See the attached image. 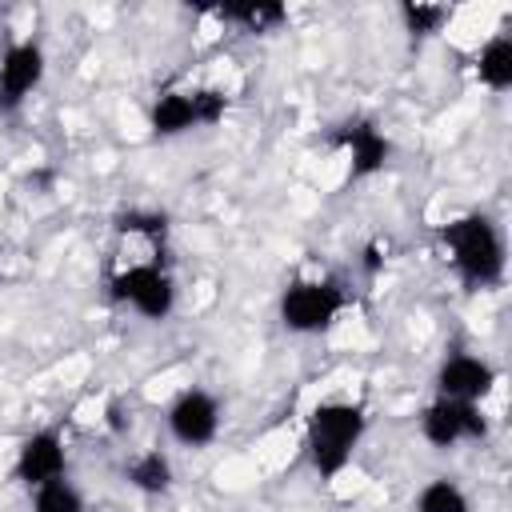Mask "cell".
Returning <instances> with one entry per match:
<instances>
[{"instance_id":"1","label":"cell","mask_w":512,"mask_h":512,"mask_svg":"<svg viewBox=\"0 0 512 512\" xmlns=\"http://www.w3.org/2000/svg\"><path fill=\"white\" fill-rule=\"evenodd\" d=\"M440 244L448 252L452 272L468 292H488L504 284L508 272V244L500 224L488 212H464L448 224H440Z\"/></svg>"},{"instance_id":"2","label":"cell","mask_w":512,"mask_h":512,"mask_svg":"<svg viewBox=\"0 0 512 512\" xmlns=\"http://www.w3.org/2000/svg\"><path fill=\"white\" fill-rule=\"evenodd\" d=\"M368 432V408L360 400H320L304 424V456L312 472L332 484L356 456Z\"/></svg>"},{"instance_id":"3","label":"cell","mask_w":512,"mask_h":512,"mask_svg":"<svg viewBox=\"0 0 512 512\" xmlns=\"http://www.w3.org/2000/svg\"><path fill=\"white\" fill-rule=\"evenodd\" d=\"M348 308V288L336 276H296L280 292V324L292 336H320L328 332L340 312Z\"/></svg>"},{"instance_id":"4","label":"cell","mask_w":512,"mask_h":512,"mask_svg":"<svg viewBox=\"0 0 512 512\" xmlns=\"http://www.w3.org/2000/svg\"><path fill=\"white\" fill-rule=\"evenodd\" d=\"M108 296L132 308L140 320L160 324L176 312V280L164 260H136L108 276Z\"/></svg>"},{"instance_id":"5","label":"cell","mask_w":512,"mask_h":512,"mask_svg":"<svg viewBox=\"0 0 512 512\" xmlns=\"http://www.w3.org/2000/svg\"><path fill=\"white\" fill-rule=\"evenodd\" d=\"M228 116V96L220 88H168L148 108V128L156 140L184 136L192 128H212Z\"/></svg>"},{"instance_id":"6","label":"cell","mask_w":512,"mask_h":512,"mask_svg":"<svg viewBox=\"0 0 512 512\" xmlns=\"http://www.w3.org/2000/svg\"><path fill=\"white\" fill-rule=\"evenodd\" d=\"M492 424L484 416L480 404H468V400H448V396H432L424 408H420V436L448 452L464 440H488Z\"/></svg>"},{"instance_id":"7","label":"cell","mask_w":512,"mask_h":512,"mask_svg":"<svg viewBox=\"0 0 512 512\" xmlns=\"http://www.w3.org/2000/svg\"><path fill=\"white\" fill-rule=\"evenodd\" d=\"M164 424H168V436L180 448L200 452L220 436V400L208 388H184V392L172 396V404L164 412Z\"/></svg>"},{"instance_id":"8","label":"cell","mask_w":512,"mask_h":512,"mask_svg":"<svg viewBox=\"0 0 512 512\" xmlns=\"http://www.w3.org/2000/svg\"><path fill=\"white\" fill-rule=\"evenodd\" d=\"M44 72H48L44 44L32 40V36L12 40V44L0 52V116L20 112V104L40 88Z\"/></svg>"},{"instance_id":"9","label":"cell","mask_w":512,"mask_h":512,"mask_svg":"<svg viewBox=\"0 0 512 512\" xmlns=\"http://www.w3.org/2000/svg\"><path fill=\"white\" fill-rule=\"evenodd\" d=\"M56 476H68V444H64V432L60 428H32L20 444H16V460H12V480L24 484L28 492L56 480Z\"/></svg>"},{"instance_id":"10","label":"cell","mask_w":512,"mask_h":512,"mask_svg":"<svg viewBox=\"0 0 512 512\" xmlns=\"http://www.w3.org/2000/svg\"><path fill=\"white\" fill-rule=\"evenodd\" d=\"M336 148H344L348 156V180H372L388 168L392 160V140L384 136V128L376 120H348L328 136Z\"/></svg>"},{"instance_id":"11","label":"cell","mask_w":512,"mask_h":512,"mask_svg":"<svg viewBox=\"0 0 512 512\" xmlns=\"http://www.w3.org/2000/svg\"><path fill=\"white\" fill-rule=\"evenodd\" d=\"M500 372L476 356V352H448L436 368V396H448V400H468V404H480L492 388H496Z\"/></svg>"},{"instance_id":"12","label":"cell","mask_w":512,"mask_h":512,"mask_svg":"<svg viewBox=\"0 0 512 512\" xmlns=\"http://www.w3.org/2000/svg\"><path fill=\"white\" fill-rule=\"evenodd\" d=\"M220 24H236L244 32H272L288 20V8L280 0H224L212 8Z\"/></svg>"},{"instance_id":"13","label":"cell","mask_w":512,"mask_h":512,"mask_svg":"<svg viewBox=\"0 0 512 512\" xmlns=\"http://www.w3.org/2000/svg\"><path fill=\"white\" fill-rule=\"evenodd\" d=\"M172 480H176L172 460L160 448H144L124 464V484L136 488L140 496H164L172 492Z\"/></svg>"},{"instance_id":"14","label":"cell","mask_w":512,"mask_h":512,"mask_svg":"<svg viewBox=\"0 0 512 512\" xmlns=\"http://www.w3.org/2000/svg\"><path fill=\"white\" fill-rule=\"evenodd\" d=\"M476 76L488 92H508L512 88V36L508 32H496L492 40L480 44Z\"/></svg>"},{"instance_id":"15","label":"cell","mask_w":512,"mask_h":512,"mask_svg":"<svg viewBox=\"0 0 512 512\" xmlns=\"http://www.w3.org/2000/svg\"><path fill=\"white\" fill-rule=\"evenodd\" d=\"M112 232L116 236H140L148 244H164L172 232V216L164 208H120L112 216Z\"/></svg>"},{"instance_id":"16","label":"cell","mask_w":512,"mask_h":512,"mask_svg":"<svg viewBox=\"0 0 512 512\" xmlns=\"http://www.w3.org/2000/svg\"><path fill=\"white\" fill-rule=\"evenodd\" d=\"M396 16H400V28L412 40H428V36L444 32V24L452 20V8L448 4H436V0H400Z\"/></svg>"},{"instance_id":"17","label":"cell","mask_w":512,"mask_h":512,"mask_svg":"<svg viewBox=\"0 0 512 512\" xmlns=\"http://www.w3.org/2000/svg\"><path fill=\"white\" fill-rule=\"evenodd\" d=\"M412 512H472V500L452 476H436L416 492Z\"/></svg>"},{"instance_id":"18","label":"cell","mask_w":512,"mask_h":512,"mask_svg":"<svg viewBox=\"0 0 512 512\" xmlns=\"http://www.w3.org/2000/svg\"><path fill=\"white\" fill-rule=\"evenodd\" d=\"M32 512H84V496L68 476L32 488Z\"/></svg>"},{"instance_id":"19","label":"cell","mask_w":512,"mask_h":512,"mask_svg":"<svg viewBox=\"0 0 512 512\" xmlns=\"http://www.w3.org/2000/svg\"><path fill=\"white\" fill-rule=\"evenodd\" d=\"M384 264H388V244H384V240L364 244V252H360V272H364V276H380Z\"/></svg>"},{"instance_id":"20","label":"cell","mask_w":512,"mask_h":512,"mask_svg":"<svg viewBox=\"0 0 512 512\" xmlns=\"http://www.w3.org/2000/svg\"><path fill=\"white\" fill-rule=\"evenodd\" d=\"M128 424H132V416H128V408H124V400H116V396H112V400L104 404V428H108V432H116V436H124V432H128Z\"/></svg>"},{"instance_id":"21","label":"cell","mask_w":512,"mask_h":512,"mask_svg":"<svg viewBox=\"0 0 512 512\" xmlns=\"http://www.w3.org/2000/svg\"><path fill=\"white\" fill-rule=\"evenodd\" d=\"M0 256H4V252H0Z\"/></svg>"}]
</instances>
